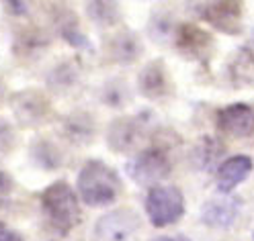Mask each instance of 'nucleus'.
Returning a JSON list of instances; mask_svg holds the SVG:
<instances>
[{"instance_id": "f257e3e1", "label": "nucleus", "mask_w": 254, "mask_h": 241, "mask_svg": "<svg viewBox=\"0 0 254 241\" xmlns=\"http://www.w3.org/2000/svg\"><path fill=\"white\" fill-rule=\"evenodd\" d=\"M123 190L119 174L101 159L86 162L78 174V192L88 206H107L115 202Z\"/></svg>"}, {"instance_id": "f03ea898", "label": "nucleus", "mask_w": 254, "mask_h": 241, "mask_svg": "<svg viewBox=\"0 0 254 241\" xmlns=\"http://www.w3.org/2000/svg\"><path fill=\"white\" fill-rule=\"evenodd\" d=\"M41 206L50 223L60 233L72 231L82 221V211H80V202H78L76 192L64 180L54 182L43 190Z\"/></svg>"}, {"instance_id": "7ed1b4c3", "label": "nucleus", "mask_w": 254, "mask_h": 241, "mask_svg": "<svg viewBox=\"0 0 254 241\" xmlns=\"http://www.w3.org/2000/svg\"><path fill=\"white\" fill-rule=\"evenodd\" d=\"M146 213L154 227H168L185 213V198L177 186H154L146 196Z\"/></svg>"}, {"instance_id": "20e7f679", "label": "nucleus", "mask_w": 254, "mask_h": 241, "mask_svg": "<svg viewBox=\"0 0 254 241\" xmlns=\"http://www.w3.org/2000/svg\"><path fill=\"white\" fill-rule=\"evenodd\" d=\"M125 172L135 184L154 188L170 174V162L160 149H144L127 162Z\"/></svg>"}, {"instance_id": "39448f33", "label": "nucleus", "mask_w": 254, "mask_h": 241, "mask_svg": "<svg viewBox=\"0 0 254 241\" xmlns=\"http://www.w3.org/2000/svg\"><path fill=\"white\" fill-rule=\"evenodd\" d=\"M148 137V119L137 117H121L111 123L107 143L109 147L123 153V151H133L141 145V141Z\"/></svg>"}, {"instance_id": "423d86ee", "label": "nucleus", "mask_w": 254, "mask_h": 241, "mask_svg": "<svg viewBox=\"0 0 254 241\" xmlns=\"http://www.w3.org/2000/svg\"><path fill=\"white\" fill-rule=\"evenodd\" d=\"M201 17L221 33L238 35L242 29V2H205L201 6Z\"/></svg>"}, {"instance_id": "0eeeda50", "label": "nucleus", "mask_w": 254, "mask_h": 241, "mask_svg": "<svg viewBox=\"0 0 254 241\" xmlns=\"http://www.w3.org/2000/svg\"><path fill=\"white\" fill-rule=\"evenodd\" d=\"M137 229H139V219L129 208L109 213L97 225V233L105 241H129Z\"/></svg>"}, {"instance_id": "6e6552de", "label": "nucleus", "mask_w": 254, "mask_h": 241, "mask_svg": "<svg viewBox=\"0 0 254 241\" xmlns=\"http://www.w3.org/2000/svg\"><path fill=\"white\" fill-rule=\"evenodd\" d=\"M137 86H139V92L152 100L168 96L172 92V80L166 70V63L162 59H154L146 63L137 76Z\"/></svg>"}, {"instance_id": "1a4fd4ad", "label": "nucleus", "mask_w": 254, "mask_h": 241, "mask_svg": "<svg viewBox=\"0 0 254 241\" xmlns=\"http://www.w3.org/2000/svg\"><path fill=\"white\" fill-rule=\"evenodd\" d=\"M217 127L230 137H248L254 133V108L248 104H230L217 115Z\"/></svg>"}, {"instance_id": "9d476101", "label": "nucleus", "mask_w": 254, "mask_h": 241, "mask_svg": "<svg viewBox=\"0 0 254 241\" xmlns=\"http://www.w3.org/2000/svg\"><path fill=\"white\" fill-rule=\"evenodd\" d=\"M12 110L14 117H17L23 125L33 127L45 121V117L50 115V102L41 92L35 90H27V92H19L12 98Z\"/></svg>"}, {"instance_id": "9b49d317", "label": "nucleus", "mask_w": 254, "mask_h": 241, "mask_svg": "<svg viewBox=\"0 0 254 241\" xmlns=\"http://www.w3.org/2000/svg\"><path fill=\"white\" fill-rule=\"evenodd\" d=\"M238 213H240L238 198H211L201 208V221L207 223L209 227L226 229L236 221Z\"/></svg>"}, {"instance_id": "f8f14e48", "label": "nucleus", "mask_w": 254, "mask_h": 241, "mask_svg": "<svg viewBox=\"0 0 254 241\" xmlns=\"http://www.w3.org/2000/svg\"><path fill=\"white\" fill-rule=\"evenodd\" d=\"M252 172V159L248 155H234L226 159L217 170V188L219 192H232L242 184Z\"/></svg>"}, {"instance_id": "ddd939ff", "label": "nucleus", "mask_w": 254, "mask_h": 241, "mask_svg": "<svg viewBox=\"0 0 254 241\" xmlns=\"http://www.w3.org/2000/svg\"><path fill=\"white\" fill-rule=\"evenodd\" d=\"M177 47L190 57H201L211 49V35L197 25H183L177 33Z\"/></svg>"}, {"instance_id": "4468645a", "label": "nucleus", "mask_w": 254, "mask_h": 241, "mask_svg": "<svg viewBox=\"0 0 254 241\" xmlns=\"http://www.w3.org/2000/svg\"><path fill=\"white\" fill-rule=\"evenodd\" d=\"M141 51V43L131 33H121L115 35L109 43V55L117 61H133Z\"/></svg>"}, {"instance_id": "2eb2a0df", "label": "nucleus", "mask_w": 254, "mask_h": 241, "mask_svg": "<svg viewBox=\"0 0 254 241\" xmlns=\"http://www.w3.org/2000/svg\"><path fill=\"white\" fill-rule=\"evenodd\" d=\"M66 133L74 141H88L92 139V125L88 117H70L66 121Z\"/></svg>"}, {"instance_id": "dca6fc26", "label": "nucleus", "mask_w": 254, "mask_h": 241, "mask_svg": "<svg viewBox=\"0 0 254 241\" xmlns=\"http://www.w3.org/2000/svg\"><path fill=\"white\" fill-rule=\"evenodd\" d=\"M88 14L97 21V23H105L111 25L119 19V8L115 2H90L88 4Z\"/></svg>"}, {"instance_id": "f3484780", "label": "nucleus", "mask_w": 254, "mask_h": 241, "mask_svg": "<svg viewBox=\"0 0 254 241\" xmlns=\"http://www.w3.org/2000/svg\"><path fill=\"white\" fill-rule=\"evenodd\" d=\"M35 155L39 157V164L45 166V170H54L60 164V153H56V147L50 143H39V149H35Z\"/></svg>"}, {"instance_id": "a211bd4d", "label": "nucleus", "mask_w": 254, "mask_h": 241, "mask_svg": "<svg viewBox=\"0 0 254 241\" xmlns=\"http://www.w3.org/2000/svg\"><path fill=\"white\" fill-rule=\"evenodd\" d=\"M103 100H105V104H111V106H121V104H125L123 100H125V86L121 88H115L113 84H109V86H105V92H103Z\"/></svg>"}, {"instance_id": "6ab92c4d", "label": "nucleus", "mask_w": 254, "mask_h": 241, "mask_svg": "<svg viewBox=\"0 0 254 241\" xmlns=\"http://www.w3.org/2000/svg\"><path fill=\"white\" fill-rule=\"evenodd\" d=\"M12 145H14V133L10 129V125L0 121V153L10 151Z\"/></svg>"}, {"instance_id": "aec40b11", "label": "nucleus", "mask_w": 254, "mask_h": 241, "mask_svg": "<svg viewBox=\"0 0 254 241\" xmlns=\"http://www.w3.org/2000/svg\"><path fill=\"white\" fill-rule=\"evenodd\" d=\"M0 241H25L17 231H12L8 227H4L2 223H0Z\"/></svg>"}, {"instance_id": "412c9836", "label": "nucleus", "mask_w": 254, "mask_h": 241, "mask_svg": "<svg viewBox=\"0 0 254 241\" xmlns=\"http://www.w3.org/2000/svg\"><path fill=\"white\" fill-rule=\"evenodd\" d=\"M154 241H190L189 237H183V235H177V237H158Z\"/></svg>"}, {"instance_id": "4be33fe9", "label": "nucleus", "mask_w": 254, "mask_h": 241, "mask_svg": "<svg viewBox=\"0 0 254 241\" xmlns=\"http://www.w3.org/2000/svg\"><path fill=\"white\" fill-rule=\"evenodd\" d=\"M2 94H4V86H2V82H0V98H2Z\"/></svg>"}, {"instance_id": "5701e85b", "label": "nucleus", "mask_w": 254, "mask_h": 241, "mask_svg": "<svg viewBox=\"0 0 254 241\" xmlns=\"http://www.w3.org/2000/svg\"><path fill=\"white\" fill-rule=\"evenodd\" d=\"M252 241H254V235H252Z\"/></svg>"}, {"instance_id": "b1692460", "label": "nucleus", "mask_w": 254, "mask_h": 241, "mask_svg": "<svg viewBox=\"0 0 254 241\" xmlns=\"http://www.w3.org/2000/svg\"><path fill=\"white\" fill-rule=\"evenodd\" d=\"M252 43H254V41H252Z\"/></svg>"}]
</instances>
